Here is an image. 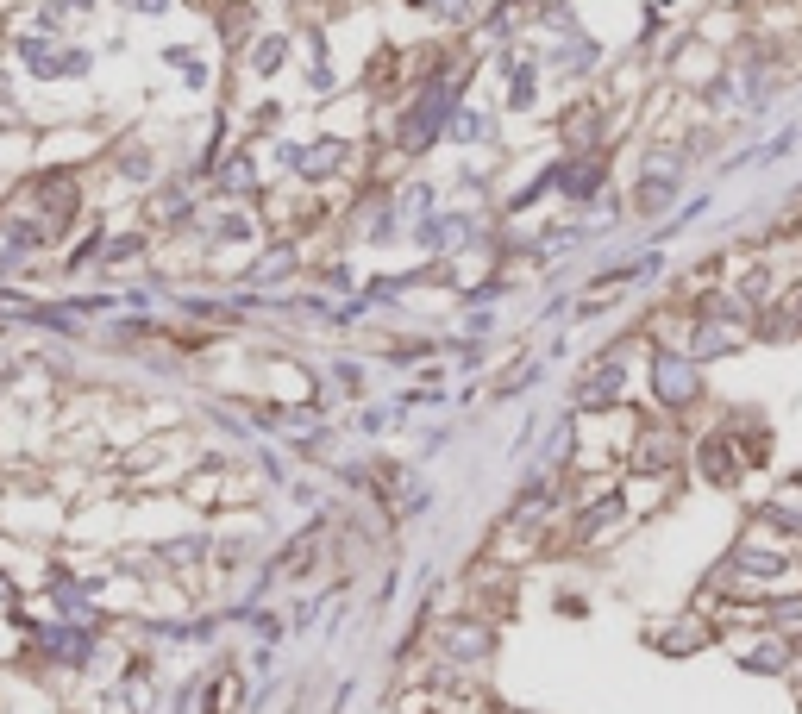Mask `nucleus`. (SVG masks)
<instances>
[{"label": "nucleus", "instance_id": "nucleus-1", "mask_svg": "<svg viewBox=\"0 0 802 714\" xmlns=\"http://www.w3.org/2000/svg\"><path fill=\"white\" fill-rule=\"evenodd\" d=\"M640 401H646V414L696 426L702 408H709V364L690 357L683 345H646V357H640Z\"/></svg>", "mask_w": 802, "mask_h": 714}, {"label": "nucleus", "instance_id": "nucleus-2", "mask_svg": "<svg viewBox=\"0 0 802 714\" xmlns=\"http://www.w3.org/2000/svg\"><path fill=\"white\" fill-rule=\"evenodd\" d=\"M640 527L627 508V495L621 483L615 489H602V495H589V502H577L571 514H564V545L558 552H571V558H596V552H615V545Z\"/></svg>", "mask_w": 802, "mask_h": 714}, {"label": "nucleus", "instance_id": "nucleus-3", "mask_svg": "<svg viewBox=\"0 0 802 714\" xmlns=\"http://www.w3.org/2000/svg\"><path fill=\"white\" fill-rule=\"evenodd\" d=\"M690 476L702 489H746V476H752V458H746V445H740V433L734 426H721V420H709V426H696V439H690Z\"/></svg>", "mask_w": 802, "mask_h": 714}, {"label": "nucleus", "instance_id": "nucleus-4", "mask_svg": "<svg viewBox=\"0 0 802 714\" xmlns=\"http://www.w3.org/2000/svg\"><path fill=\"white\" fill-rule=\"evenodd\" d=\"M690 439H696V426L640 408V433H633L627 470H640V476H690Z\"/></svg>", "mask_w": 802, "mask_h": 714}, {"label": "nucleus", "instance_id": "nucleus-5", "mask_svg": "<svg viewBox=\"0 0 802 714\" xmlns=\"http://www.w3.org/2000/svg\"><path fill=\"white\" fill-rule=\"evenodd\" d=\"M646 646L658 652V658H696V652H709V646H721V627H715V614L709 608H677V614H665V621H652L646 633Z\"/></svg>", "mask_w": 802, "mask_h": 714}, {"label": "nucleus", "instance_id": "nucleus-6", "mask_svg": "<svg viewBox=\"0 0 802 714\" xmlns=\"http://www.w3.org/2000/svg\"><path fill=\"white\" fill-rule=\"evenodd\" d=\"M239 696H245V677L226 664V671L207 683V714H239Z\"/></svg>", "mask_w": 802, "mask_h": 714}, {"label": "nucleus", "instance_id": "nucleus-7", "mask_svg": "<svg viewBox=\"0 0 802 714\" xmlns=\"http://www.w3.org/2000/svg\"><path fill=\"white\" fill-rule=\"evenodd\" d=\"M333 383H339L345 395H358V401H364V395H370V370L358 364V357H333Z\"/></svg>", "mask_w": 802, "mask_h": 714}]
</instances>
